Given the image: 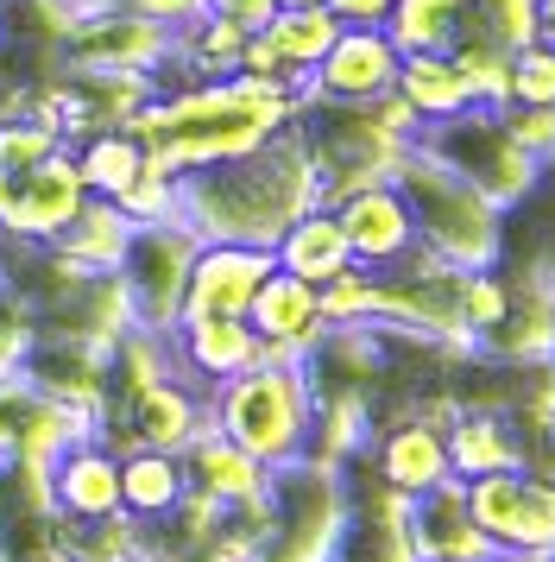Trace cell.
Wrapping results in <instances>:
<instances>
[{
  "instance_id": "cell-1",
  "label": "cell",
  "mask_w": 555,
  "mask_h": 562,
  "mask_svg": "<svg viewBox=\"0 0 555 562\" xmlns=\"http://www.w3.org/2000/svg\"><path fill=\"white\" fill-rule=\"evenodd\" d=\"M303 209H322V196H316V171H309L297 121L278 127L272 139L252 146V153L177 178V222H190L196 240L272 247Z\"/></svg>"
},
{
  "instance_id": "cell-2",
  "label": "cell",
  "mask_w": 555,
  "mask_h": 562,
  "mask_svg": "<svg viewBox=\"0 0 555 562\" xmlns=\"http://www.w3.org/2000/svg\"><path fill=\"white\" fill-rule=\"evenodd\" d=\"M392 190L410 209L417 247L435 259H449L461 272H499L505 259V209L492 196H479L467 178H454L435 153H423L417 139L404 146L392 165Z\"/></svg>"
},
{
  "instance_id": "cell-3",
  "label": "cell",
  "mask_w": 555,
  "mask_h": 562,
  "mask_svg": "<svg viewBox=\"0 0 555 562\" xmlns=\"http://www.w3.org/2000/svg\"><path fill=\"white\" fill-rule=\"evenodd\" d=\"M208 424L265 468L309 456V430H316L309 373L303 367H247L208 392Z\"/></svg>"
},
{
  "instance_id": "cell-4",
  "label": "cell",
  "mask_w": 555,
  "mask_h": 562,
  "mask_svg": "<svg viewBox=\"0 0 555 562\" xmlns=\"http://www.w3.org/2000/svg\"><path fill=\"white\" fill-rule=\"evenodd\" d=\"M417 146L435 153L454 178H467L479 196H492L499 209H518L524 196H536V183H543V165L505 133L499 108H486V102L461 108L449 121H429V127L417 133Z\"/></svg>"
},
{
  "instance_id": "cell-5",
  "label": "cell",
  "mask_w": 555,
  "mask_h": 562,
  "mask_svg": "<svg viewBox=\"0 0 555 562\" xmlns=\"http://www.w3.org/2000/svg\"><path fill=\"white\" fill-rule=\"evenodd\" d=\"M196 228L190 222H139L133 240H126L114 279L126 291V310H133V329L171 335L177 316H183V284H190V266H196Z\"/></svg>"
},
{
  "instance_id": "cell-6",
  "label": "cell",
  "mask_w": 555,
  "mask_h": 562,
  "mask_svg": "<svg viewBox=\"0 0 555 562\" xmlns=\"http://www.w3.org/2000/svg\"><path fill=\"white\" fill-rule=\"evenodd\" d=\"M467 486V512H474L479 537L511 562H543L555 550V481L536 468H505V474H479Z\"/></svg>"
},
{
  "instance_id": "cell-7",
  "label": "cell",
  "mask_w": 555,
  "mask_h": 562,
  "mask_svg": "<svg viewBox=\"0 0 555 562\" xmlns=\"http://www.w3.org/2000/svg\"><path fill=\"white\" fill-rule=\"evenodd\" d=\"M171 45L177 32L133 13V7H82L76 0L70 26L57 38V64H70V70H158Z\"/></svg>"
},
{
  "instance_id": "cell-8",
  "label": "cell",
  "mask_w": 555,
  "mask_h": 562,
  "mask_svg": "<svg viewBox=\"0 0 555 562\" xmlns=\"http://www.w3.org/2000/svg\"><path fill=\"white\" fill-rule=\"evenodd\" d=\"M89 203L76 153H57L25 165V171H0V234H20V240H57L76 222V209Z\"/></svg>"
},
{
  "instance_id": "cell-9",
  "label": "cell",
  "mask_w": 555,
  "mask_h": 562,
  "mask_svg": "<svg viewBox=\"0 0 555 562\" xmlns=\"http://www.w3.org/2000/svg\"><path fill=\"white\" fill-rule=\"evenodd\" d=\"M398 64H404V52L385 38V26H341V38L328 45V57L297 82V102L366 108V102L398 89Z\"/></svg>"
},
{
  "instance_id": "cell-10",
  "label": "cell",
  "mask_w": 555,
  "mask_h": 562,
  "mask_svg": "<svg viewBox=\"0 0 555 562\" xmlns=\"http://www.w3.org/2000/svg\"><path fill=\"white\" fill-rule=\"evenodd\" d=\"M278 272L272 247H247V240H202L190 284H183V316H247L259 284ZM177 316V323H183Z\"/></svg>"
},
{
  "instance_id": "cell-11",
  "label": "cell",
  "mask_w": 555,
  "mask_h": 562,
  "mask_svg": "<svg viewBox=\"0 0 555 562\" xmlns=\"http://www.w3.org/2000/svg\"><path fill=\"white\" fill-rule=\"evenodd\" d=\"M45 499L64 525H101L121 518V456L101 449L95 436L64 442L45 468Z\"/></svg>"
},
{
  "instance_id": "cell-12",
  "label": "cell",
  "mask_w": 555,
  "mask_h": 562,
  "mask_svg": "<svg viewBox=\"0 0 555 562\" xmlns=\"http://www.w3.org/2000/svg\"><path fill=\"white\" fill-rule=\"evenodd\" d=\"M247 323H252V335H259V367H303V355H309L328 329L316 284L291 279V272H272V279L259 284Z\"/></svg>"
},
{
  "instance_id": "cell-13",
  "label": "cell",
  "mask_w": 555,
  "mask_h": 562,
  "mask_svg": "<svg viewBox=\"0 0 555 562\" xmlns=\"http://www.w3.org/2000/svg\"><path fill=\"white\" fill-rule=\"evenodd\" d=\"M328 209H335V222L348 234L360 272H385V266H398V259L417 254V228H410V209L392 190V178L360 183V190H348L341 203H328Z\"/></svg>"
},
{
  "instance_id": "cell-14",
  "label": "cell",
  "mask_w": 555,
  "mask_h": 562,
  "mask_svg": "<svg viewBox=\"0 0 555 562\" xmlns=\"http://www.w3.org/2000/svg\"><path fill=\"white\" fill-rule=\"evenodd\" d=\"M165 341H171V360H183V380H202L208 392L259 367V335H252L247 316H183Z\"/></svg>"
},
{
  "instance_id": "cell-15",
  "label": "cell",
  "mask_w": 555,
  "mask_h": 562,
  "mask_svg": "<svg viewBox=\"0 0 555 562\" xmlns=\"http://www.w3.org/2000/svg\"><path fill=\"white\" fill-rule=\"evenodd\" d=\"M404 543H410V557H499L486 537H479L474 512H467V486L461 481H442L417 493L410 512H404Z\"/></svg>"
},
{
  "instance_id": "cell-16",
  "label": "cell",
  "mask_w": 555,
  "mask_h": 562,
  "mask_svg": "<svg viewBox=\"0 0 555 562\" xmlns=\"http://www.w3.org/2000/svg\"><path fill=\"white\" fill-rule=\"evenodd\" d=\"M373 474L392 486V493H404V499H417V493H429V486L454 481L449 442H442V424H429V417H398L392 430L378 436Z\"/></svg>"
},
{
  "instance_id": "cell-17",
  "label": "cell",
  "mask_w": 555,
  "mask_h": 562,
  "mask_svg": "<svg viewBox=\"0 0 555 562\" xmlns=\"http://www.w3.org/2000/svg\"><path fill=\"white\" fill-rule=\"evenodd\" d=\"M442 442H449V468L454 481H479V474H505V468H524V430L505 417V411H454L442 424Z\"/></svg>"
},
{
  "instance_id": "cell-18",
  "label": "cell",
  "mask_w": 555,
  "mask_h": 562,
  "mask_svg": "<svg viewBox=\"0 0 555 562\" xmlns=\"http://www.w3.org/2000/svg\"><path fill=\"white\" fill-rule=\"evenodd\" d=\"M272 259H278V272H291V279L322 291L328 279H341L353 266V247L341 234V222H335V209H303L297 222L272 240Z\"/></svg>"
},
{
  "instance_id": "cell-19",
  "label": "cell",
  "mask_w": 555,
  "mask_h": 562,
  "mask_svg": "<svg viewBox=\"0 0 555 562\" xmlns=\"http://www.w3.org/2000/svg\"><path fill=\"white\" fill-rule=\"evenodd\" d=\"M126 240H133V222L121 215V203H107V196H89V203L76 209V222L57 240H45L50 259L57 266H70L82 279H101V272H114L126 254Z\"/></svg>"
},
{
  "instance_id": "cell-20",
  "label": "cell",
  "mask_w": 555,
  "mask_h": 562,
  "mask_svg": "<svg viewBox=\"0 0 555 562\" xmlns=\"http://www.w3.org/2000/svg\"><path fill=\"white\" fill-rule=\"evenodd\" d=\"M183 474H190V486L196 493H208V499H222V506H247V499H259L265 493V461H252L247 449H234L215 424L183 449Z\"/></svg>"
},
{
  "instance_id": "cell-21",
  "label": "cell",
  "mask_w": 555,
  "mask_h": 562,
  "mask_svg": "<svg viewBox=\"0 0 555 562\" xmlns=\"http://www.w3.org/2000/svg\"><path fill=\"white\" fill-rule=\"evenodd\" d=\"M183 486H190L183 456H165V449H133V456H121V512L139 518V525L165 518L183 499Z\"/></svg>"
},
{
  "instance_id": "cell-22",
  "label": "cell",
  "mask_w": 555,
  "mask_h": 562,
  "mask_svg": "<svg viewBox=\"0 0 555 562\" xmlns=\"http://www.w3.org/2000/svg\"><path fill=\"white\" fill-rule=\"evenodd\" d=\"M398 95L410 108H417V121H449V114H461V108H474V95H467V82H461V70H454L449 52H423V57H404L398 64Z\"/></svg>"
},
{
  "instance_id": "cell-23",
  "label": "cell",
  "mask_w": 555,
  "mask_h": 562,
  "mask_svg": "<svg viewBox=\"0 0 555 562\" xmlns=\"http://www.w3.org/2000/svg\"><path fill=\"white\" fill-rule=\"evenodd\" d=\"M454 38H486L518 57L536 45V0H454Z\"/></svg>"
},
{
  "instance_id": "cell-24",
  "label": "cell",
  "mask_w": 555,
  "mask_h": 562,
  "mask_svg": "<svg viewBox=\"0 0 555 562\" xmlns=\"http://www.w3.org/2000/svg\"><path fill=\"white\" fill-rule=\"evenodd\" d=\"M139 165H146V146H139L126 127L95 133V139H82V153H76L82 190H89V196H107V203H114L133 178H139Z\"/></svg>"
},
{
  "instance_id": "cell-25",
  "label": "cell",
  "mask_w": 555,
  "mask_h": 562,
  "mask_svg": "<svg viewBox=\"0 0 555 562\" xmlns=\"http://www.w3.org/2000/svg\"><path fill=\"white\" fill-rule=\"evenodd\" d=\"M385 38H392L404 57L449 52L454 45V0H392V13H385Z\"/></svg>"
},
{
  "instance_id": "cell-26",
  "label": "cell",
  "mask_w": 555,
  "mask_h": 562,
  "mask_svg": "<svg viewBox=\"0 0 555 562\" xmlns=\"http://www.w3.org/2000/svg\"><path fill=\"white\" fill-rule=\"evenodd\" d=\"M449 57H454V70H461V82H467L474 102L505 108V89H511V52L486 45V38H454Z\"/></svg>"
},
{
  "instance_id": "cell-27",
  "label": "cell",
  "mask_w": 555,
  "mask_h": 562,
  "mask_svg": "<svg viewBox=\"0 0 555 562\" xmlns=\"http://www.w3.org/2000/svg\"><path fill=\"white\" fill-rule=\"evenodd\" d=\"M316 297H322V323H328V329H353V323H373L378 279H373V272H360V266H348V272H341V279H328Z\"/></svg>"
},
{
  "instance_id": "cell-28",
  "label": "cell",
  "mask_w": 555,
  "mask_h": 562,
  "mask_svg": "<svg viewBox=\"0 0 555 562\" xmlns=\"http://www.w3.org/2000/svg\"><path fill=\"white\" fill-rule=\"evenodd\" d=\"M505 102L555 108V52L550 45H524V52L511 57V89H505Z\"/></svg>"
},
{
  "instance_id": "cell-29",
  "label": "cell",
  "mask_w": 555,
  "mask_h": 562,
  "mask_svg": "<svg viewBox=\"0 0 555 562\" xmlns=\"http://www.w3.org/2000/svg\"><path fill=\"white\" fill-rule=\"evenodd\" d=\"M499 121H505V133L524 146L543 171L555 165V108H518V102H505L499 108Z\"/></svg>"
},
{
  "instance_id": "cell-30",
  "label": "cell",
  "mask_w": 555,
  "mask_h": 562,
  "mask_svg": "<svg viewBox=\"0 0 555 562\" xmlns=\"http://www.w3.org/2000/svg\"><path fill=\"white\" fill-rule=\"evenodd\" d=\"M202 13H222V20H240L247 32H259L278 13V0H202Z\"/></svg>"
},
{
  "instance_id": "cell-31",
  "label": "cell",
  "mask_w": 555,
  "mask_h": 562,
  "mask_svg": "<svg viewBox=\"0 0 555 562\" xmlns=\"http://www.w3.org/2000/svg\"><path fill=\"white\" fill-rule=\"evenodd\" d=\"M322 7L341 26H385V13H392V0H322Z\"/></svg>"
},
{
  "instance_id": "cell-32",
  "label": "cell",
  "mask_w": 555,
  "mask_h": 562,
  "mask_svg": "<svg viewBox=\"0 0 555 562\" xmlns=\"http://www.w3.org/2000/svg\"><path fill=\"white\" fill-rule=\"evenodd\" d=\"M524 449H530L524 468H536V474H550V481H555V417L543 424V430H530V436H524Z\"/></svg>"
},
{
  "instance_id": "cell-33",
  "label": "cell",
  "mask_w": 555,
  "mask_h": 562,
  "mask_svg": "<svg viewBox=\"0 0 555 562\" xmlns=\"http://www.w3.org/2000/svg\"><path fill=\"white\" fill-rule=\"evenodd\" d=\"M536 45L555 52V0H536Z\"/></svg>"
},
{
  "instance_id": "cell-34",
  "label": "cell",
  "mask_w": 555,
  "mask_h": 562,
  "mask_svg": "<svg viewBox=\"0 0 555 562\" xmlns=\"http://www.w3.org/2000/svg\"><path fill=\"white\" fill-rule=\"evenodd\" d=\"M423 562H511V557H423Z\"/></svg>"
},
{
  "instance_id": "cell-35",
  "label": "cell",
  "mask_w": 555,
  "mask_h": 562,
  "mask_svg": "<svg viewBox=\"0 0 555 562\" xmlns=\"http://www.w3.org/2000/svg\"><path fill=\"white\" fill-rule=\"evenodd\" d=\"M278 7H322V0H278Z\"/></svg>"
},
{
  "instance_id": "cell-36",
  "label": "cell",
  "mask_w": 555,
  "mask_h": 562,
  "mask_svg": "<svg viewBox=\"0 0 555 562\" xmlns=\"http://www.w3.org/2000/svg\"><path fill=\"white\" fill-rule=\"evenodd\" d=\"M550 367H555V360H550Z\"/></svg>"
}]
</instances>
